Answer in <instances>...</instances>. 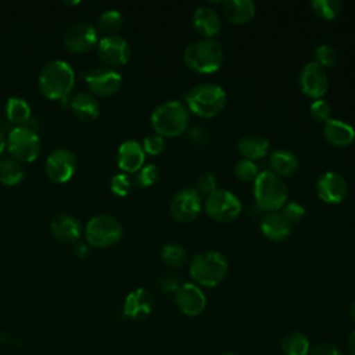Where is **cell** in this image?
Here are the masks:
<instances>
[{
	"label": "cell",
	"mask_w": 355,
	"mask_h": 355,
	"mask_svg": "<svg viewBox=\"0 0 355 355\" xmlns=\"http://www.w3.org/2000/svg\"><path fill=\"white\" fill-rule=\"evenodd\" d=\"M347 345H348V351H349V355H355V330H354V331L349 334Z\"/></svg>",
	"instance_id": "obj_45"
},
{
	"label": "cell",
	"mask_w": 355,
	"mask_h": 355,
	"mask_svg": "<svg viewBox=\"0 0 355 355\" xmlns=\"http://www.w3.org/2000/svg\"><path fill=\"white\" fill-rule=\"evenodd\" d=\"M269 164L272 168V172L282 176H291L294 175L300 168V161L297 155L286 148H277L272 151L269 157Z\"/></svg>",
	"instance_id": "obj_27"
},
{
	"label": "cell",
	"mask_w": 355,
	"mask_h": 355,
	"mask_svg": "<svg viewBox=\"0 0 355 355\" xmlns=\"http://www.w3.org/2000/svg\"><path fill=\"white\" fill-rule=\"evenodd\" d=\"M7 148L12 158L18 162H32L40 153V139L35 130L26 126H17L10 130Z\"/></svg>",
	"instance_id": "obj_8"
},
{
	"label": "cell",
	"mask_w": 355,
	"mask_h": 355,
	"mask_svg": "<svg viewBox=\"0 0 355 355\" xmlns=\"http://www.w3.org/2000/svg\"><path fill=\"white\" fill-rule=\"evenodd\" d=\"M73 251H75V254L79 255V257H86V254H87V247H86L85 244L79 243L78 245H75Z\"/></svg>",
	"instance_id": "obj_46"
},
{
	"label": "cell",
	"mask_w": 355,
	"mask_h": 355,
	"mask_svg": "<svg viewBox=\"0 0 355 355\" xmlns=\"http://www.w3.org/2000/svg\"><path fill=\"white\" fill-rule=\"evenodd\" d=\"M193 26L204 39H214L222 31V21L214 8L200 6L193 12Z\"/></svg>",
	"instance_id": "obj_20"
},
{
	"label": "cell",
	"mask_w": 355,
	"mask_h": 355,
	"mask_svg": "<svg viewBox=\"0 0 355 355\" xmlns=\"http://www.w3.org/2000/svg\"><path fill=\"white\" fill-rule=\"evenodd\" d=\"M312 11L322 19H334L340 15L343 4L340 0H312Z\"/></svg>",
	"instance_id": "obj_33"
},
{
	"label": "cell",
	"mask_w": 355,
	"mask_h": 355,
	"mask_svg": "<svg viewBox=\"0 0 355 355\" xmlns=\"http://www.w3.org/2000/svg\"><path fill=\"white\" fill-rule=\"evenodd\" d=\"M337 58H338L337 50L330 44L322 43L313 49V61L320 67H323L324 69L336 65Z\"/></svg>",
	"instance_id": "obj_34"
},
{
	"label": "cell",
	"mask_w": 355,
	"mask_h": 355,
	"mask_svg": "<svg viewBox=\"0 0 355 355\" xmlns=\"http://www.w3.org/2000/svg\"><path fill=\"white\" fill-rule=\"evenodd\" d=\"M216 189H218V182H216V178L212 173L205 172V173H201L198 176L197 183H196V190L201 196H208Z\"/></svg>",
	"instance_id": "obj_40"
},
{
	"label": "cell",
	"mask_w": 355,
	"mask_h": 355,
	"mask_svg": "<svg viewBox=\"0 0 355 355\" xmlns=\"http://www.w3.org/2000/svg\"><path fill=\"white\" fill-rule=\"evenodd\" d=\"M144 158L146 153L143 150V146L136 140H125L123 143H121L116 153L118 166L126 173L140 171L144 164Z\"/></svg>",
	"instance_id": "obj_19"
},
{
	"label": "cell",
	"mask_w": 355,
	"mask_h": 355,
	"mask_svg": "<svg viewBox=\"0 0 355 355\" xmlns=\"http://www.w3.org/2000/svg\"><path fill=\"white\" fill-rule=\"evenodd\" d=\"M75 83V73L71 65L62 60L47 62L39 75V89L49 100L65 98Z\"/></svg>",
	"instance_id": "obj_3"
},
{
	"label": "cell",
	"mask_w": 355,
	"mask_h": 355,
	"mask_svg": "<svg viewBox=\"0 0 355 355\" xmlns=\"http://www.w3.org/2000/svg\"><path fill=\"white\" fill-rule=\"evenodd\" d=\"M205 212L216 222H232L241 212V202L237 196L226 189H216L205 197Z\"/></svg>",
	"instance_id": "obj_9"
},
{
	"label": "cell",
	"mask_w": 355,
	"mask_h": 355,
	"mask_svg": "<svg viewBox=\"0 0 355 355\" xmlns=\"http://www.w3.org/2000/svg\"><path fill=\"white\" fill-rule=\"evenodd\" d=\"M161 259L171 268H180L187 261V251L178 243H168L161 250Z\"/></svg>",
	"instance_id": "obj_32"
},
{
	"label": "cell",
	"mask_w": 355,
	"mask_h": 355,
	"mask_svg": "<svg viewBox=\"0 0 355 355\" xmlns=\"http://www.w3.org/2000/svg\"><path fill=\"white\" fill-rule=\"evenodd\" d=\"M6 115L12 123H24L31 116V107L21 97H10L6 104Z\"/></svg>",
	"instance_id": "obj_29"
},
{
	"label": "cell",
	"mask_w": 355,
	"mask_h": 355,
	"mask_svg": "<svg viewBox=\"0 0 355 355\" xmlns=\"http://www.w3.org/2000/svg\"><path fill=\"white\" fill-rule=\"evenodd\" d=\"M311 349L309 340L300 331H290L282 340V351L284 355H308Z\"/></svg>",
	"instance_id": "obj_28"
},
{
	"label": "cell",
	"mask_w": 355,
	"mask_h": 355,
	"mask_svg": "<svg viewBox=\"0 0 355 355\" xmlns=\"http://www.w3.org/2000/svg\"><path fill=\"white\" fill-rule=\"evenodd\" d=\"M53 236L62 243H73L82 233L80 223L69 214H58L50 222Z\"/></svg>",
	"instance_id": "obj_22"
},
{
	"label": "cell",
	"mask_w": 355,
	"mask_h": 355,
	"mask_svg": "<svg viewBox=\"0 0 355 355\" xmlns=\"http://www.w3.org/2000/svg\"><path fill=\"white\" fill-rule=\"evenodd\" d=\"M190 122V111L179 100H168L154 108L150 116V125L155 135L162 137H175L182 135Z\"/></svg>",
	"instance_id": "obj_2"
},
{
	"label": "cell",
	"mask_w": 355,
	"mask_h": 355,
	"mask_svg": "<svg viewBox=\"0 0 355 355\" xmlns=\"http://www.w3.org/2000/svg\"><path fill=\"white\" fill-rule=\"evenodd\" d=\"M202 205V197L194 187H183L173 196L169 212L175 220L187 223L200 215Z\"/></svg>",
	"instance_id": "obj_10"
},
{
	"label": "cell",
	"mask_w": 355,
	"mask_h": 355,
	"mask_svg": "<svg viewBox=\"0 0 355 355\" xmlns=\"http://www.w3.org/2000/svg\"><path fill=\"white\" fill-rule=\"evenodd\" d=\"M110 187L115 196L125 197L132 191V182L126 173H118L111 179Z\"/></svg>",
	"instance_id": "obj_38"
},
{
	"label": "cell",
	"mask_w": 355,
	"mask_h": 355,
	"mask_svg": "<svg viewBox=\"0 0 355 355\" xmlns=\"http://www.w3.org/2000/svg\"><path fill=\"white\" fill-rule=\"evenodd\" d=\"M309 112H311V116L318 122L324 123L329 119H331V105L323 98L313 100L309 105Z\"/></svg>",
	"instance_id": "obj_36"
},
{
	"label": "cell",
	"mask_w": 355,
	"mask_h": 355,
	"mask_svg": "<svg viewBox=\"0 0 355 355\" xmlns=\"http://www.w3.org/2000/svg\"><path fill=\"white\" fill-rule=\"evenodd\" d=\"M237 148L241 153V155L247 159H258L268 155L270 150V143L266 137L255 133H250L243 136L237 141Z\"/></svg>",
	"instance_id": "obj_25"
},
{
	"label": "cell",
	"mask_w": 355,
	"mask_h": 355,
	"mask_svg": "<svg viewBox=\"0 0 355 355\" xmlns=\"http://www.w3.org/2000/svg\"><path fill=\"white\" fill-rule=\"evenodd\" d=\"M259 229L265 237L273 241L286 240L291 233V223L284 218L282 212L273 211L262 216Z\"/></svg>",
	"instance_id": "obj_21"
},
{
	"label": "cell",
	"mask_w": 355,
	"mask_h": 355,
	"mask_svg": "<svg viewBox=\"0 0 355 355\" xmlns=\"http://www.w3.org/2000/svg\"><path fill=\"white\" fill-rule=\"evenodd\" d=\"M225 54L219 42L215 39H200L186 46L183 53L184 64L197 73H212L216 72Z\"/></svg>",
	"instance_id": "obj_4"
},
{
	"label": "cell",
	"mask_w": 355,
	"mask_h": 355,
	"mask_svg": "<svg viewBox=\"0 0 355 355\" xmlns=\"http://www.w3.org/2000/svg\"><path fill=\"white\" fill-rule=\"evenodd\" d=\"M4 147H6V139H4V136H3V133L0 132V154L3 153V150H4Z\"/></svg>",
	"instance_id": "obj_48"
},
{
	"label": "cell",
	"mask_w": 355,
	"mask_h": 355,
	"mask_svg": "<svg viewBox=\"0 0 355 355\" xmlns=\"http://www.w3.org/2000/svg\"><path fill=\"white\" fill-rule=\"evenodd\" d=\"M159 179V169L154 164H148L141 166L136 176V184L140 187H147L153 186L157 180Z\"/></svg>",
	"instance_id": "obj_37"
},
{
	"label": "cell",
	"mask_w": 355,
	"mask_h": 355,
	"mask_svg": "<svg viewBox=\"0 0 355 355\" xmlns=\"http://www.w3.org/2000/svg\"><path fill=\"white\" fill-rule=\"evenodd\" d=\"M123 25V15L118 10H107L97 19V29L104 36L116 35Z\"/></svg>",
	"instance_id": "obj_31"
},
{
	"label": "cell",
	"mask_w": 355,
	"mask_h": 355,
	"mask_svg": "<svg viewBox=\"0 0 355 355\" xmlns=\"http://www.w3.org/2000/svg\"><path fill=\"white\" fill-rule=\"evenodd\" d=\"M175 302L186 316H198L207 306V297L200 286L194 283H182L175 293Z\"/></svg>",
	"instance_id": "obj_17"
},
{
	"label": "cell",
	"mask_w": 355,
	"mask_h": 355,
	"mask_svg": "<svg viewBox=\"0 0 355 355\" xmlns=\"http://www.w3.org/2000/svg\"><path fill=\"white\" fill-rule=\"evenodd\" d=\"M184 104L193 114L201 118H212L220 114L226 107L227 94L220 85L202 82L186 92Z\"/></svg>",
	"instance_id": "obj_1"
},
{
	"label": "cell",
	"mask_w": 355,
	"mask_h": 355,
	"mask_svg": "<svg viewBox=\"0 0 355 355\" xmlns=\"http://www.w3.org/2000/svg\"><path fill=\"white\" fill-rule=\"evenodd\" d=\"M349 316H351V319L355 322V300L351 302V305H349Z\"/></svg>",
	"instance_id": "obj_47"
},
{
	"label": "cell",
	"mask_w": 355,
	"mask_h": 355,
	"mask_svg": "<svg viewBox=\"0 0 355 355\" xmlns=\"http://www.w3.org/2000/svg\"><path fill=\"white\" fill-rule=\"evenodd\" d=\"M229 263L226 257L219 251H202L193 257L189 273L191 279L205 287H215L226 277Z\"/></svg>",
	"instance_id": "obj_5"
},
{
	"label": "cell",
	"mask_w": 355,
	"mask_h": 355,
	"mask_svg": "<svg viewBox=\"0 0 355 355\" xmlns=\"http://www.w3.org/2000/svg\"><path fill=\"white\" fill-rule=\"evenodd\" d=\"M190 137L191 139H194V141H197V143H200L201 140H204V132L201 130V129H198V128H193V129H190Z\"/></svg>",
	"instance_id": "obj_44"
},
{
	"label": "cell",
	"mask_w": 355,
	"mask_h": 355,
	"mask_svg": "<svg viewBox=\"0 0 355 355\" xmlns=\"http://www.w3.org/2000/svg\"><path fill=\"white\" fill-rule=\"evenodd\" d=\"M323 136L330 144L336 147H345L354 141L355 129L345 121L331 118L324 122Z\"/></svg>",
	"instance_id": "obj_23"
},
{
	"label": "cell",
	"mask_w": 355,
	"mask_h": 355,
	"mask_svg": "<svg viewBox=\"0 0 355 355\" xmlns=\"http://www.w3.org/2000/svg\"><path fill=\"white\" fill-rule=\"evenodd\" d=\"M316 194L323 202L338 204L348 194L347 180L338 172L327 171L316 182Z\"/></svg>",
	"instance_id": "obj_16"
},
{
	"label": "cell",
	"mask_w": 355,
	"mask_h": 355,
	"mask_svg": "<svg viewBox=\"0 0 355 355\" xmlns=\"http://www.w3.org/2000/svg\"><path fill=\"white\" fill-rule=\"evenodd\" d=\"M153 304L151 293L139 287L126 295L123 302V315L133 320H143L151 313Z\"/></svg>",
	"instance_id": "obj_18"
},
{
	"label": "cell",
	"mask_w": 355,
	"mask_h": 355,
	"mask_svg": "<svg viewBox=\"0 0 355 355\" xmlns=\"http://www.w3.org/2000/svg\"><path fill=\"white\" fill-rule=\"evenodd\" d=\"M141 146H143L144 153H147L150 155H158L165 150V140L162 136L154 133V135L146 136Z\"/></svg>",
	"instance_id": "obj_39"
},
{
	"label": "cell",
	"mask_w": 355,
	"mask_h": 355,
	"mask_svg": "<svg viewBox=\"0 0 355 355\" xmlns=\"http://www.w3.org/2000/svg\"><path fill=\"white\" fill-rule=\"evenodd\" d=\"M222 355H240V354H237V352H225Z\"/></svg>",
	"instance_id": "obj_49"
},
{
	"label": "cell",
	"mask_w": 355,
	"mask_h": 355,
	"mask_svg": "<svg viewBox=\"0 0 355 355\" xmlns=\"http://www.w3.org/2000/svg\"><path fill=\"white\" fill-rule=\"evenodd\" d=\"M233 172H234V176H236L239 180H243V182L255 180L257 175L259 173V172H258V165H257L254 161L247 159V158L239 159V161L234 164Z\"/></svg>",
	"instance_id": "obj_35"
},
{
	"label": "cell",
	"mask_w": 355,
	"mask_h": 355,
	"mask_svg": "<svg viewBox=\"0 0 355 355\" xmlns=\"http://www.w3.org/2000/svg\"><path fill=\"white\" fill-rule=\"evenodd\" d=\"M71 110L75 116L80 121L90 122L94 121L100 114V104L94 96L80 92L71 100Z\"/></svg>",
	"instance_id": "obj_26"
},
{
	"label": "cell",
	"mask_w": 355,
	"mask_h": 355,
	"mask_svg": "<svg viewBox=\"0 0 355 355\" xmlns=\"http://www.w3.org/2000/svg\"><path fill=\"white\" fill-rule=\"evenodd\" d=\"M282 214L290 223H295L305 216V207L297 201H291L284 204Z\"/></svg>",
	"instance_id": "obj_41"
},
{
	"label": "cell",
	"mask_w": 355,
	"mask_h": 355,
	"mask_svg": "<svg viewBox=\"0 0 355 355\" xmlns=\"http://www.w3.org/2000/svg\"><path fill=\"white\" fill-rule=\"evenodd\" d=\"M85 80L89 90L100 97L112 96L119 90L122 85L121 73L110 67H100L90 71Z\"/></svg>",
	"instance_id": "obj_14"
},
{
	"label": "cell",
	"mask_w": 355,
	"mask_h": 355,
	"mask_svg": "<svg viewBox=\"0 0 355 355\" xmlns=\"http://www.w3.org/2000/svg\"><path fill=\"white\" fill-rule=\"evenodd\" d=\"M222 11L232 24L244 25L254 18L257 6L252 0H225Z\"/></svg>",
	"instance_id": "obj_24"
},
{
	"label": "cell",
	"mask_w": 355,
	"mask_h": 355,
	"mask_svg": "<svg viewBox=\"0 0 355 355\" xmlns=\"http://www.w3.org/2000/svg\"><path fill=\"white\" fill-rule=\"evenodd\" d=\"M308 355H343V354L336 345L330 343H320L312 347Z\"/></svg>",
	"instance_id": "obj_43"
},
{
	"label": "cell",
	"mask_w": 355,
	"mask_h": 355,
	"mask_svg": "<svg viewBox=\"0 0 355 355\" xmlns=\"http://www.w3.org/2000/svg\"><path fill=\"white\" fill-rule=\"evenodd\" d=\"M76 157L71 150L57 148L50 153L44 164L47 178L55 183L68 182L76 172Z\"/></svg>",
	"instance_id": "obj_11"
},
{
	"label": "cell",
	"mask_w": 355,
	"mask_h": 355,
	"mask_svg": "<svg viewBox=\"0 0 355 355\" xmlns=\"http://www.w3.org/2000/svg\"><path fill=\"white\" fill-rule=\"evenodd\" d=\"M64 47L75 54H83L97 44V31L86 22H79L69 26L62 37Z\"/></svg>",
	"instance_id": "obj_15"
},
{
	"label": "cell",
	"mask_w": 355,
	"mask_h": 355,
	"mask_svg": "<svg viewBox=\"0 0 355 355\" xmlns=\"http://www.w3.org/2000/svg\"><path fill=\"white\" fill-rule=\"evenodd\" d=\"M254 197L259 208L273 212L284 207L288 190L279 175L272 171H262L254 180Z\"/></svg>",
	"instance_id": "obj_6"
},
{
	"label": "cell",
	"mask_w": 355,
	"mask_h": 355,
	"mask_svg": "<svg viewBox=\"0 0 355 355\" xmlns=\"http://www.w3.org/2000/svg\"><path fill=\"white\" fill-rule=\"evenodd\" d=\"M158 284L161 287V290L166 294H175L178 291V288L182 286V282L179 279L178 275L175 273H164L159 280H158Z\"/></svg>",
	"instance_id": "obj_42"
},
{
	"label": "cell",
	"mask_w": 355,
	"mask_h": 355,
	"mask_svg": "<svg viewBox=\"0 0 355 355\" xmlns=\"http://www.w3.org/2000/svg\"><path fill=\"white\" fill-rule=\"evenodd\" d=\"M98 58L111 67L125 65L132 54L128 40L119 35L103 36L97 43Z\"/></svg>",
	"instance_id": "obj_13"
},
{
	"label": "cell",
	"mask_w": 355,
	"mask_h": 355,
	"mask_svg": "<svg viewBox=\"0 0 355 355\" xmlns=\"http://www.w3.org/2000/svg\"><path fill=\"white\" fill-rule=\"evenodd\" d=\"M24 178V169L21 162L14 158H4L0 161V183L6 186L17 184Z\"/></svg>",
	"instance_id": "obj_30"
},
{
	"label": "cell",
	"mask_w": 355,
	"mask_h": 355,
	"mask_svg": "<svg viewBox=\"0 0 355 355\" xmlns=\"http://www.w3.org/2000/svg\"><path fill=\"white\" fill-rule=\"evenodd\" d=\"M298 86L300 90L311 98H322L329 89V79L326 69L316 64L315 61H309L302 67L298 75Z\"/></svg>",
	"instance_id": "obj_12"
},
{
	"label": "cell",
	"mask_w": 355,
	"mask_h": 355,
	"mask_svg": "<svg viewBox=\"0 0 355 355\" xmlns=\"http://www.w3.org/2000/svg\"><path fill=\"white\" fill-rule=\"evenodd\" d=\"M123 234L122 225L111 215H96L89 219L85 227V236L90 245L107 248L116 244Z\"/></svg>",
	"instance_id": "obj_7"
}]
</instances>
